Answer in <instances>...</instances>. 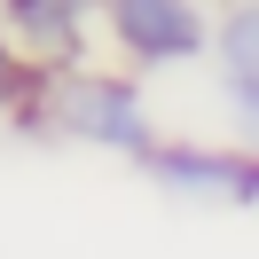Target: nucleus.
Masks as SVG:
<instances>
[{"instance_id":"5","label":"nucleus","mask_w":259,"mask_h":259,"mask_svg":"<svg viewBox=\"0 0 259 259\" xmlns=\"http://www.w3.org/2000/svg\"><path fill=\"white\" fill-rule=\"evenodd\" d=\"M39 79H48V71H39L32 55L8 39V32H0V102H16V110H24V102L39 95Z\"/></svg>"},{"instance_id":"4","label":"nucleus","mask_w":259,"mask_h":259,"mask_svg":"<svg viewBox=\"0 0 259 259\" xmlns=\"http://www.w3.org/2000/svg\"><path fill=\"white\" fill-rule=\"evenodd\" d=\"M0 32L16 39L39 71H71L87 48V16L63 8V0H0Z\"/></svg>"},{"instance_id":"6","label":"nucleus","mask_w":259,"mask_h":259,"mask_svg":"<svg viewBox=\"0 0 259 259\" xmlns=\"http://www.w3.org/2000/svg\"><path fill=\"white\" fill-rule=\"evenodd\" d=\"M63 8H79V16H102V0H63Z\"/></svg>"},{"instance_id":"2","label":"nucleus","mask_w":259,"mask_h":259,"mask_svg":"<svg viewBox=\"0 0 259 259\" xmlns=\"http://www.w3.org/2000/svg\"><path fill=\"white\" fill-rule=\"evenodd\" d=\"M102 32L134 71H173V63L212 55L204 0H102Z\"/></svg>"},{"instance_id":"1","label":"nucleus","mask_w":259,"mask_h":259,"mask_svg":"<svg viewBox=\"0 0 259 259\" xmlns=\"http://www.w3.org/2000/svg\"><path fill=\"white\" fill-rule=\"evenodd\" d=\"M24 126H55L63 142H95V149H118V157L142 165L149 149L165 142L149 126V102L126 71H95V63H71V71H48L39 95L24 102Z\"/></svg>"},{"instance_id":"7","label":"nucleus","mask_w":259,"mask_h":259,"mask_svg":"<svg viewBox=\"0 0 259 259\" xmlns=\"http://www.w3.org/2000/svg\"><path fill=\"white\" fill-rule=\"evenodd\" d=\"M220 8H228V0H220Z\"/></svg>"},{"instance_id":"3","label":"nucleus","mask_w":259,"mask_h":259,"mask_svg":"<svg viewBox=\"0 0 259 259\" xmlns=\"http://www.w3.org/2000/svg\"><path fill=\"white\" fill-rule=\"evenodd\" d=\"M142 173L157 189L189 196V204H228V212L259 204V149L251 142H157L142 157Z\"/></svg>"}]
</instances>
